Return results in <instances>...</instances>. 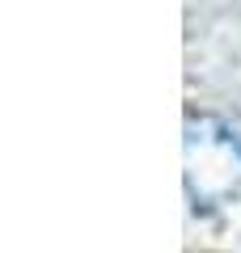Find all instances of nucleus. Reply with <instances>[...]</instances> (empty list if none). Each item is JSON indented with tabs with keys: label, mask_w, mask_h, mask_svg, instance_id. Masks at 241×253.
Returning a JSON list of instances; mask_svg holds the SVG:
<instances>
[{
	"label": "nucleus",
	"mask_w": 241,
	"mask_h": 253,
	"mask_svg": "<svg viewBox=\"0 0 241 253\" xmlns=\"http://www.w3.org/2000/svg\"><path fill=\"white\" fill-rule=\"evenodd\" d=\"M186 194L195 207H216L241 186V135L224 118H190L186 123Z\"/></svg>",
	"instance_id": "1"
}]
</instances>
